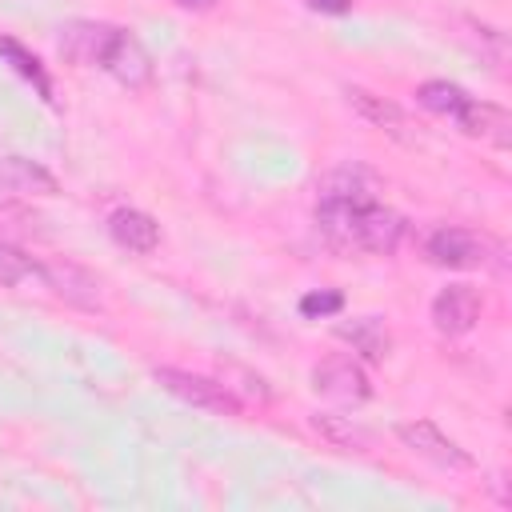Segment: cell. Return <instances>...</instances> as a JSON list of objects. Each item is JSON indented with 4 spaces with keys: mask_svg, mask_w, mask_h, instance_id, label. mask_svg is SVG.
I'll list each match as a JSON object with an SVG mask.
<instances>
[{
    "mask_svg": "<svg viewBox=\"0 0 512 512\" xmlns=\"http://www.w3.org/2000/svg\"><path fill=\"white\" fill-rule=\"evenodd\" d=\"M316 228L336 252H372L392 256L408 232V220L380 204H340V200H316Z\"/></svg>",
    "mask_w": 512,
    "mask_h": 512,
    "instance_id": "obj_1",
    "label": "cell"
},
{
    "mask_svg": "<svg viewBox=\"0 0 512 512\" xmlns=\"http://www.w3.org/2000/svg\"><path fill=\"white\" fill-rule=\"evenodd\" d=\"M152 380L172 392L176 400L192 404V408H204V412H216V416H240V400L228 384L212 380V376H200V372H188V368H156Z\"/></svg>",
    "mask_w": 512,
    "mask_h": 512,
    "instance_id": "obj_2",
    "label": "cell"
},
{
    "mask_svg": "<svg viewBox=\"0 0 512 512\" xmlns=\"http://www.w3.org/2000/svg\"><path fill=\"white\" fill-rule=\"evenodd\" d=\"M496 252L500 248L488 236H480L472 228H452V224L436 228L424 240V256L432 264H440V268H488Z\"/></svg>",
    "mask_w": 512,
    "mask_h": 512,
    "instance_id": "obj_3",
    "label": "cell"
},
{
    "mask_svg": "<svg viewBox=\"0 0 512 512\" xmlns=\"http://www.w3.org/2000/svg\"><path fill=\"white\" fill-rule=\"evenodd\" d=\"M36 280H40L56 300H64V304H72V308H84V312H100V308H104L100 280H96L84 264H76V260H64V256L40 260Z\"/></svg>",
    "mask_w": 512,
    "mask_h": 512,
    "instance_id": "obj_4",
    "label": "cell"
},
{
    "mask_svg": "<svg viewBox=\"0 0 512 512\" xmlns=\"http://www.w3.org/2000/svg\"><path fill=\"white\" fill-rule=\"evenodd\" d=\"M112 36H116V24H104V20H68V24L56 28V52L68 64L100 68L104 56H108V48H112Z\"/></svg>",
    "mask_w": 512,
    "mask_h": 512,
    "instance_id": "obj_5",
    "label": "cell"
},
{
    "mask_svg": "<svg viewBox=\"0 0 512 512\" xmlns=\"http://www.w3.org/2000/svg\"><path fill=\"white\" fill-rule=\"evenodd\" d=\"M312 388H316L324 400L348 404V408H356V404H364V400L372 396L368 372H364L352 356H328V360H320V364L312 368Z\"/></svg>",
    "mask_w": 512,
    "mask_h": 512,
    "instance_id": "obj_6",
    "label": "cell"
},
{
    "mask_svg": "<svg viewBox=\"0 0 512 512\" xmlns=\"http://www.w3.org/2000/svg\"><path fill=\"white\" fill-rule=\"evenodd\" d=\"M396 436H400V444H404L408 452L424 456V460L436 464V468H452V472L472 468V456H468L452 436H444L432 420H404V424H396Z\"/></svg>",
    "mask_w": 512,
    "mask_h": 512,
    "instance_id": "obj_7",
    "label": "cell"
},
{
    "mask_svg": "<svg viewBox=\"0 0 512 512\" xmlns=\"http://www.w3.org/2000/svg\"><path fill=\"white\" fill-rule=\"evenodd\" d=\"M480 308H484V300L472 284H448L432 300V328L440 336H464V332L476 328Z\"/></svg>",
    "mask_w": 512,
    "mask_h": 512,
    "instance_id": "obj_8",
    "label": "cell"
},
{
    "mask_svg": "<svg viewBox=\"0 0 512 512\" xmlns=\"http://www.w3.org/2000/svg\"><path fill=\"white\" fill-rule=\"evenodd\" d=\"M100 68H104L116 84L132 88V92L152 84V56H148V48L140 44V36H132L128 28H116L112 48H108V56H104Z\"/></svg>",
    "mask_w": 512,
    "mask_h": 512,
    "instance_id": "obj_9",
    "label": "cell"
},
{
    "mask_svg": "<svg viewBox=\"0 0 512 512\" xmlns=\"http://www.w3.org/2000/svg\"><path fill=\"white\" fill-rule=\"evenodd\" d=\"M380 176L356 160L332 168L324 180H320V200H340V204H368V200H380Z\"/></svg>",
    "mask_w": 512,
    "mask_h": 512,
    "instance_id": "obj_10",
    "label": "cell"
},
{
    "mask_svg": "<svg viewBox=\"0 0 512 512\" xmlns=\"http://www.w3.org/2000/svg\"><path fill=\"white\" fill-rule=\"evenodd\" d=\"M456 128L464 136L484 140V144H496V148H508L512 144V116L500 104H488V100H476V96L456 116Z\"/></svg>",
    "mask_w": 512,
    "mask_h": 512,
    "instance_id": "obj_11",
    "label": "cell"
},
{
    "mask_svg": "<svg viewBox=\"0 0 512 512\" xmlns=\"http://www.w3.org/2000/svg\"><path fill=\"white\" fill-rule=\"evenodd\" d=\"M0 188L28 200V196H56L60 192V180L40 164V160H28V156H0Z\"/></svg>",
    "mask_w": 512,
    "mask_h": 512,
    "instance_id": "obj_12",
    "label": "cell"
},
{
    "mask_svg": "<svg viewBox=\"0 0 512 512\" xmlns=\"http://www.w3.org/2000/svg\"><path fill=\"white\" fill-rule=\"evenodd\" d=\"M108 232L124 252H136V256H148L160 244V224L140 208H116L108 216Z\"/></svg>",
    "mask_w": 512,
    "mask_h": 512,
    "instance_id": "obj_13",
    "label": "cell"
},
{
    "mask_svg": "<svg viewBox=\"0 0 512 512\" xmlns=\"http://www.w3.org/2000/svg\"><path fill=\"white\" fill-rule=\"evenodd\" d=\"M344 96H348V104H352V112H356L360 120H368V124L380 128V132L404 136L408 116H404L400 104H392V100H384V96H376V92H368V88H348Z\"/></svg>",
    "mask_w": 512,
    "mask_h": 512,
    "instance_id": "obj_14",
    "label": "cell"
},
{
    "mask_svg": "<svg viewBox=\"0 0 512 512\" xmlns=\"http://www.w3.org/2000/svg\"><path fill=\"white\" fill-rule=\"evenodd\" d=\"M336 336H340L344 344H352L364 360H384V356H388V348H392V336H388V328H384V320H380V316L344 320V324H336Z\"/></svg>",
    "mask_w": 512,
    "mask_h": 512,
    "instance_id": "obj_15",
    "label": "cell"
},
{
    "mask_svg": "<svg viewBox=\"0 0 512 512\" xmlns=\"http://www.w3.org/2000/svg\"><path fill=\"white\" fill-rule=\"evenodd\" d=\"M312 428L332 444V448H344V452H364L372 444V432L360 428L352 416H340V412H316L312 416Z\"/></svg>",
    "mask_w": 512,
    "mask_h": 512,
    "instance_id": "obj_16",
    "label": "cell"
},
{
    "mask_svg": "<svg viewBox=\"0 0 512 512\" xmlns=\"http://www.w3.org/2000/svg\"><path fill=\"white\" fill-rule=\"evenodd\" d=\"M468 100H472V96H468L460 84H452V80H424V84L416 88V104L428 108V112H436V116H448V120H456Z\"/></svg>",
    "mask_w": 512,
    "mask_h": 512,
    "instance_id": "obj_17",
    "label": "cell"
},
{
    "mask_svg": "<svg viewBox=\"0 0 512 512\" xmlns=\"http://www.w3.org/2000/svg\"><path fill=\"white\" fill-rule=\"evenodd\" d=\"M0 56H4V60H8V64H12V68H16V72L28 80V84H36V92H40V96L52 104V80H48L44 64H40V60H36V56H32V52L20 44V40L0 36Z\"/></svg>",
    "mask_w": 512,
    "mask_h": 512,
    "instance_id": "obj_18",
    "label": "cell"
},
{
    "mask_svg": "<svg viewBox=\"0 0 512 512\" xmlns=\"http://www.w3.org/2000/svg\"><path fill=\"white\" fill-rule=\"evenodd\" d=\"M40 272V260H32L20 244H12L8 236H0V284L4 288H20L24 280H32Z\"/></svg>",
    "mask_w": 512,
    "mask_h": 512,
    "instance_id": "obj_19",
    "label": "cell"
},
{
    "mask_svg": "<svg viewBox=\"0 0 512 512\" xmlns=\"http://www.w3.org/2000/svg\"><path fill=\"white\" fill-rule=\"evenodd\" d=\"M48 220L40 216V212H32L28 204H20V200H8V204H0V228L4 232H16V236H32V240H44L48 236V228H44Z\"/></svg>",
    "mask_w": 512,
    "mask_h": 512,
    "instance_id": "obj_20",
    "label": "cell"
},
{
    "mask_svg": "<svg viewBox=\"0 0 512 512\" xmlns=\"http://www.w3.org/2000/svg\"><path fill=\"white\" fill-rule=\"evenodd\" d=\"M340 308H344V292H336V288H316V292L300 296V316H308V320L336 316Z\"/></svg>",
    "mask_w": 512,
    "mask_h": 512,
    "instance_id": "obj_21",
    "label": "cell"
},
{
    "mask_svg": "<svg viewBox=\"0 0 512 512\" xmlns=\"http://www.w3.org/2000/svg\"><path fill=\"white\" fill-rule=\"evenodd\" d=\"M312 12H320V16H344V12H352V0H304Z\"/></svg>",
    "mask_w": 512,
    "mask_h": 512,
    "instance_id": "obj_22",
    "label": "cell"
},
{
    "mask_svg": "<svg viewBox=\"0 0 512 512\" xmlns=\"http://www.w3.org/2000/svg\"><path fill=\"white\" fill-rule=\"evenodd\" d=\"M176 8H184V12H208V8H216L220 0H172Z\"/></svg>",
    "mask_w": 512,
    "mask_h": 512,
    "instance_id": "obj_23",
    "label": "cell"
}]
</instances>
